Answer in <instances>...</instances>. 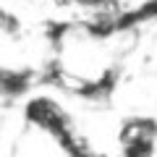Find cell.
Instances as JSON below:
<instances>
[{
	"label": "cell",
	"instance_id": "obj_1",
	"mask_svg": "<svg viewBox=\"0 0 157 157\" xmlns=\"http://www.w3.org/2000/svg\"><path fill=\"white\" fill-rule=\"evenodd\" d=\"M123 157H155V126L149 123V128L136 126L123 141Z\"/></svg>",
	"mask_w": 157,
	"mask_h": 157
},
{
	"label": "cell",
	"instance_id": "obj_2",
	"mask_svg": "<svg viewBox=\"0 0 157 157\" xmlns=\"http://www.w3.org/2000/svg\"><path fill=\"white\" fill-rule=\"evenodd\" d=\"M71 3H78V6H89V8H94V6H105L107 0H71Z\"/></svg>",
	"mask_w": 157,
	"mask_h": 157
}]
</instances>
